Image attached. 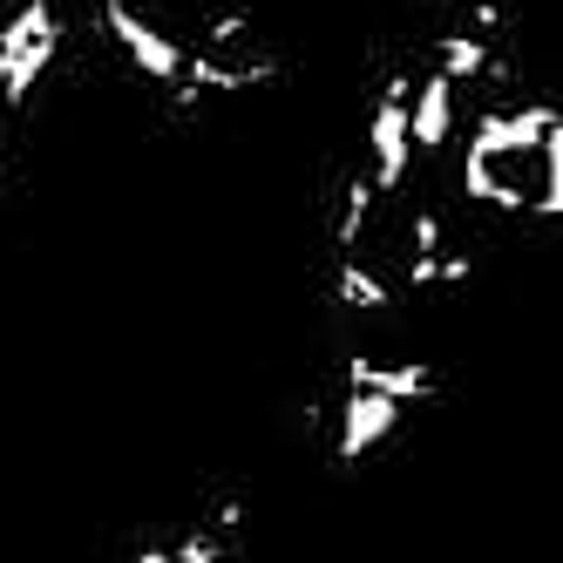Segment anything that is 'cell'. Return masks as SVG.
I'll use <instances>...</instances> for the list:
<instances>
[{"mask_svg": "<svg viewBox=\"0 0 563 563\" xmlns=\"http://www.w3.org/2000/svg\"><path fill=\"white\" fill-rule=\"evenodd\" d=\"M462 136V197L489 211L556 218L563 211V115L550 102L475 109Z\"/></svg>", "mask_w": 563, "mask_h": 563, "instance_id": "cell-1", "label": "cell"}, {"mask_svg": "<svg viewBox=\"0 0 563 563\" xmlns=\"http://www.w3.org/2000/svg\"><path fill=\"white\" fill-rule=\"evenodd\" d=\"M102 34L130 55L136 82H156V89L184 82V42H170V34L156 27L143 8H130V0H123V8H102Z\"/></svg>", "mask_w": 563, "mask_h": 563, "instance_id": "cell-2", "label": "cell"}, {"mask_svg": "<svg viewBox=\"0 0 563 563\" xmlns=\"http://www.w3.org/2000/svg\"><path fill=\"white\" fill-rule=\"evenodd\" d=\"M455 130H462V82L428 62L408 89V143H415V156H434L455 143Z\"/></svg>", "mask_w": 563, "mask_h": 563, "instance_id": "cell-3", "label": "cell"}, {"mask_svg": "<svg viewBox=\"0 0 563 563\" xmlns=\"http://www.w3.org/2000/svg\"><path fill=\"white\" fill-rule=\"evenodd\" d=\"M400 421H408V400H394L380 387H353L346 380V400H340V462H367L387 434H400Z\"/></svg>", "mask_w": 563, "mask_h": 563, "instance_id": "cell-4", "label": "cell"}, {"mask_svg": "<svg viewBox=\"0 0 563 563\" xmlns=\"http://www.w3.org/2000/svg\"><path fill=\"white\" fill-rule=\"evenodd\" d=\"M346 380L353 387H380L394 400H408V408H428V400L441 394V374L428 367V360H367V353H353Z\"/></svg>", "mask_w": 563, "mask_h": 563, "instance_id": "cell-5", "label": "cell"}, {"mask_svg": "<svg viewBox=\"0 0 563 563\" xmlns=\"http://www.w3.org/2000/svg\"><path fill=\"white\" fill-rule=\"evenodd\" d=\"M333 292H340V306H353V312H387V306H394V286H387L367 258H340Z\"/></svg>", "mask_w": 563, "mask_h": 563, "instance_id": "cell-6", "label": "cell"}]
</instances>
